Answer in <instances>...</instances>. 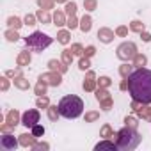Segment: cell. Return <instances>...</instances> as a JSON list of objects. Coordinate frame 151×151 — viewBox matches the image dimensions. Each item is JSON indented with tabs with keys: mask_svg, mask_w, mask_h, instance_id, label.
Segmentation results:
<instances>
[{
	"mask_svg": "<svg viewBox=\"0 0 151 151\" xmlns=\"http://www.w3.org/2000/svg\"><path fill=\"white\" fill-rule=\"evenodd\" d=\"M114 30H110V29H107V27H101L100 30H98V39L101 41V43H110L112 39H114Z\"/></svg>",
	"mask_w": 151,
	"mask_h": 151,
	"instance_id": "11",
	"label": "cell"
},
{
	"mask_svg": "<svg viewBox=\"0 0 151 151\" xmlns=\"http://www.w3.org/2000/svg\"><path fill=\"white\" fill-rule=\"evenodd\" d=\"M133 68L135 66H130V64H123V66H119V75L123 78H130V75L133 73Z\"/></svg>",
	"mask_w": 151,
	"mask_h": 151,
	"instance_id": "25",
	"label": "cell"
},
{
	"mask_svg": "<svg viewBox=\"0 0 151 151\" xmlns=\"http://www.w3.org/2000/svg\"><path fill=\"white\" fill-rule=\"evenodd\" d=\"M66 14L68 16H75V14H77V2H68L66 4Z\"/></svg>",
	"mask_w": 151,
	"mask_h": 151,
	"instance_id": "36",
	"label": "cell"
},
{
	"mask_svg": "<svg viewBox=\"0 0 151 151\" xmlns=\"http://www.w3.org/2000/svg\"><path fill=\"white\" fill-rule=\"evenodd\" d=\"M36 22H37V16L36 14H27L25 20H23V23H27V25H36Z\"/></svg>",
	"mask_w": 151,
	"mask_h": 151,
	"instance_id": "46",
	"label": "cell"
},
{
	"mask_svg": "<svg viewBox=\"0 0 151 151\" xmlns=\"http://www.w3.org/2000/svg\"><path fill=\"white\" fill-rule=\"evenodd\" d=\"M0 89H2V93H6L9 89V78H7V75L0 78Z\"/></svg>",
	"mask_w": 151,
	"mask_h": 151,
	"instance_id": "45",
	"label": "cell"
},
{
	"mask_svg": "<svg viewBox=\"0 0 151 151\" xmlns=\"http://www.w3.org/2000/svg\"><path fill=\"white\" fill-rule=\"evenodd\" d=\"M46 87H48V84L37 78V84H36V87H34V93H36L37 96H45V94H46Z\"/></svg>",
	"mask_w": 151,
	"mask_h": 151,
	"instance_id": "24",
	"label": "cell"
},
{
	"mask_svg": "<svg viewBox=\"0 0 151 151\" xmlns=\"http://www.w3.org/2000/svg\"><path fill=\"white\" fill-rule=\"evenodd\" d=\"M66 25H68V29H69V30H73V29L80 27V22H78V18H77V16H69V20L66 22Z\"/></svg>",
	"mask_w": 151,
	"mask_h": 151,
	"instance_id": "37",
	"label": "cell"
},
{
	"mask_svg": "<svg viewBox=\"0 0 151 151\" xmlns=\"http://www.w3.org/2000/svg\"><path fill=\"white\" fill-rule=\"evenodd\" d=\"M73 52L71 50H62V53H60V60L66 64V66H71V62H73Z\"/></svg>",
	"mask_w": 151,
	"mask_h": 151,
	"instance_id": "28",
	"label": "cell"
},
{
	"mask_svg": "<svg viewBox=\"0 0 151 151\" xmlns=\"http://www.w3.org/2000/svg\"><path fill=\"white\" fill-rule=\"evenodd\" d=\"M6 75L7 77H20V69H9V71H6Z\"/></svg>",
	"mask_w": 151,
	"mask_h": 151,
	"instance_id": "50",
	"label": "cell"
},
{
	"mask_svg": "<svg viewBox=\"0 0 151 151\" xmlns=\"http://www.w3.org/2000/svg\"><path fill=\"white\" fill-rule=\"evenodd\" d=\"M96 80L94 78H86L84 80V84H82V87H84V91H87V93H93V91H96Z\"/></svg>",
	"mask_w": 151,
	"mask_h": 151,
	"instance_id": "29",
	"label": "cell"
},
{
	"mask_svg": "<svg viewBox=\"0 0 151 151\" xmlns=\"http://www.w3.org/2000/svg\"><path fill=\"white\" fill-rule=\"evenodd\" d=\"M32 149L34 151H46V149H50V144L48 142H36L32 146Z\"/></svg>",
	"mask_w": 151,
	"mask_h": 151,
	"instance_id": "40",
	"label": "cell"
},
{
	"mask_svg": "<svg viewBox=\"0 0 151 151\" xmlns=\"http://www.w3.org/2000/svg\"><path fill=\"white\" fill-rule=\"evenodd\" d=\"M48 68L52 69V71H59V73H66L68 71V66L62 62V60H57V59H50L48 60Z\"/></svg>",
	"mask_w": 151,
	"mask_h": 151,
	"instance_id": "13",
	"label": "cell"
},
{
	"mask_svg": "<svg viewBox=\"0 0 151 151\" xmlns=\"http://www.w3.org/2000/svg\"><path fill=\"white\" fill-rule=\"evenodd\" d=\"M53 22H55L57 27L66 25V16H64V13H62V11H55V13H53Z\"/></svg>",
	"mask_w": 151,
	"mask_h": 151,
	"instance_id": "30",
	"label": "cell"
},
{
	"mask_svg": "<svg viewBox=\"0 0 151 151\" xmlns=\"http://www.w3.org/2000/svg\"><path fill=\"white\" fill-rule=\"evenodd\" d=\"M13 128H14V126H13V124H9L7 121H6V124H2V126H0V130H2L4 133H9V132H11Z\"/></svg>",
	"mask_w": 151,
	"mask_h": 151,
	"instance_id": "48",
	"label": "cell"
},
{
	"mask_svg": "<svg viewBox=\"0 0 151 151\" xmlns=\"http://www.w3.org/2000/svg\"><path fill=\"white\" fill-rule=\"evenodd\" d=\"M84 46L80 45V43H75L73 46H71V52H73V55H78V57H84Z\"/></svg>",
	"mask_w": 151,
	"mask_h": 151,
	"instance_id": "38",
	"label": "cell"
},
{
	"mask_svg": "<svg viewBox=\"0 0 151 151\" xmlns=\"http://www.w3.org/2000/svg\"><path fill=\"white\" fill-rule=\"evenodd\" d=\"M135 114L139 116V117H142V119H147V121H151V107H147L146 103H142L137 110H135Z\"/></svg>",
	"mask_w": 151,
	"mask_h": 151,
	"instance_id": "16",
	"label": "cell"
},
{
	"mask_svg": "<svg viewBox=\"0 0 151 151\" xmlns=\"http://www.w3.org/2000/svg\"><path fill=\"white\" fill-rule=\"evenodd\" d=\"M124 124L130 126V128H137L139 123H137V119H135L133 116H126V117H124Z\"/></svg>",
	"mask_w": 151,
	"mask_h": 151,
	"instance_id": "41",
	"label": "cell"
},
{
	"mask_svg": "<svg viewBox=\"0 0 151 151\" xmlns=\"http://www.w3.org/2000/svg\"><path fill=\"white\" fill-rule=\"evenodd\" d=\"M57 4H68V0H55Z\"/></svg>",
	"mask_w": 151,
	"mask_h": 151,
	"instance_id": "53",
	"label": "cell"
},
{
	"mask_svg": "<svg viewBox=\"0 0 151 151\" xmlns=\"http://www.w3.org/2000/svg\"><path fill=\"white\" fill-rule=\"evenodd\" d=\"M36 16H37V22L39 23H50L53 18L48 14V11H45V9H39L37 13H36Z\"/></svg>",
	"mask_w": 151,
	"mask_h": 151,
	"instance_id": "19",
	"label": "cell"
},
{
	"mask_svg": "<svg viewBox=\"0 0 151 151\" xmlns=\"http://www.w3.org/2000/svg\"><path fill=\"white\" fill-rule=\"evenodd\" d=\"M116 55H117V59H121V60H133V57L137 55V46H135V43H132V41H124V43H121L119 46H117V50H116Z\"/></svg>",
	"mask_w": 151,
	"mask_h": 151,
	"instance_id": "5",
	"label": "cell"
},
{
	"mask_svg": "<svg viewBox=\"0 0 151 151\" xmlns=\"http://www.w3.org/2000/svg\"><path fill=\"white\" fill-rule=\"evenodd\" d=\"M39 80H43V82H46L50 87H59L60 84H62V73H59V71H48V73H43V75H39Z\"/></svg>",
	"mask_w": 151,
	"mask_h": 151,
	"instance_id": "7",
	"label": "cell"
},
{
	"mask_svg": "<svg viewBox=\"0 0 151 151\" xmlns=\"http://www.w3.org/2000/svg\"><path fill=\"white\" fill-rule=\"evenodd\" d=\"M6 121H7L9 124L16 126L18 123H22V116H20V112H18V110H9V112L6 114Z\"/></svg>",
	"mask_w": 151,
	"mask_h": 151,
	"instance_id": "15",
	"label": "cell"
},
{
	"mask_svg": "<svg viewBox=\"0 0 151 151\" xmlns=\"http://www.w3.org/2000/svg\"><path fill=\"white\" fill-rule=\"evenodd\" d=\"M69 37H71L69 30H59V32H57V41H59L60 45H68V43H69Z\"/></svg>",
	"mask_w": 151,
	"mask_h": 151,
	"instance_id": "27",
	"label": "cell"
},
{
	"mask_svg": "<svg viewBox=\"0 0 151 151\" xmlns=\"http://www.w3.org/2000/svg\"><path fill=\"white\" fill-rule=\"evenodd\" d=\"M86 78H96V75H94V71H87V75H86Z\"/></svg>",
	"mask_w": 151,
	"mask_h": 151,
	"instance_id": "52",
	"label": "cell"
},
{
	"mask_svg": "<svg viewBox=\"0 0 151 151\" xmlns=\"http://www.w3.org/2000/svg\"><path fill=\"white\" fill-rule=\"evenodd\" d=\"M140 140H142L140 133L135 128H130V126H124L116 133V144H117V149H121V151L135 149L140 144Z\"/></svg>",
	"mask_w": 151,
	"mask_h": 151,
	"instance_id": "3",
	"label": "cell"
},
{
	"mask_svg": "<svg viewBox=\"0 0 151 151\" xmlns=\"http://www.w3.org/2000/svg\"><path fill=\"white\" fill-rule=\"evenodd\" d=\"M91 27H93V18H91L89 14H84L82 20H80V30H82V32H89Z\"/></svg>",
	"mask_w": 151,
	"mask_h": 151,
	"instance_id": "18",
	"label": "cell"
},
{
	"mask_svg": "<svg viewBox=\"0 0 151 151\" xmlns=\"http://www.w3.org/2000/svg\"><path fill=\"white\" fill-rule=\"evenodd\" d=\"M78 68H80L82 71H87V69L91 68V60H89V57H86V55H84V57L78 60Z\"/></svg>",
	"mask_w": 151,
	"mask_h": 151,
	"instance_id": "39",
	"label": "cell"
},
{
	"mask_svg": "<svg viewBox=\"0 0 151 151\" xmlns=\"http://www.w3.org/2000/svg\"><path fill=\"white\" fill-rule=\"evenodd\" d=\"M36 105H37V109H48V107H50V100H48L46 96H37Z\"/></svg>",
	"mask_w": 151,
	"mask_h": 151,
	"instance_id": "33",
	"label": "cell"
},
{
	"mask_svg": "<svg viewBox=\"0 0 151 151\" xmlns=\"http://www.w3.org/2000/svg\"><path fill=\"white\" fill-rule=\"evenodd\" d=\"M59 112L66 119H75V117L82 116V112H84V101L78 96H75V94H68V96H64L59 101Z\"/></svg>",
	"mask_w": 151,
	"mask_h": 151,
	"instance_id": "2",
	"label": "cell"
},
{
	"mask_svg": "<svg viewBox=\"0 0 151 151\" xmlns=\"http://www.w3.org/2000/svg\"><path fill=\"white\" fill-rule=\"evenodd\" d=\"M100 137H103V139H114L116 133H114V130H112L110 124H103L101 126V132H100Z\"/></svg>",
	"mask_w": 151,
	"mask_h": 151,
	"instance_id": "21",
	"label": "cell"
},
{
	"mask_svg": "<svg viewBox=\"0 0 151 151\" xmlns=\"http://www.w3.org/2000/svg\"><path fill=\"white\" fill-rule=\"evenodd\" d=\"M94 93H96V100L100 101L101 109H103V110H110L112 105H114V101H112V96H110V93L107 91V87H98Z\"/></svg>",
	"mask_w": 151,
	"mask_h": 151,
	"instance_id": "6",
	"label": "cell"
},
{
	"mask_svg": "<svg viewBox=\"0 0 151 151\" xmlns=\"http://www.w3.org/2000/svg\"><path fill=\"white\" fill-rule=\"evenodd\" d=\"M52 41H53V39H52L50 36H46V34H43V32H37V30L25 37L27 48H29V50H34V52H43L45 48H48V46L52 45Z\"/></svg>",
	"mask_w": 151,
	"mask_h": 151,
	"instance_id": "4",
	"label": "cell"
},
{
	"mask_svg": "<svg viewBox=\"0 0 151 151\" xmlns=\"http://www.w3.org/2000/svg\"><path fill=\"white\" fill-rule=\"evenodd\" d=\"M128 80H130V87H128L130 96L135 101L149 105L151 103V69L137 68L130 75Z\"/></svg>",
	"mask_w": 151,
	"mask_h": 151,
	"instance_id": "1",
	"label": "cell"
},
{
	"mask_svg": "<svg viewBox=\"0 0 151 151\" xmlns=\"http://www.w3.org/2000/svg\"><path fill=\"white\" fill-rule=\"evenodd\" d=\"M96 151H100V149H110V151H116L117 149V144H116V140H110V139H103L101 142H98L96 144V147H94Z\"/></svg>",
	"mask_w": 151,
	"mask_h": 151,
	"instance_id": "14",
	"label": "cell"
},
{
	"mask_svg": "<svg viewBox=\"0 0 151 151\" xmlns=\"http://www.w3.org/2000/svg\"><path fill=\"white\" fill-rule=\"evenodd\" d=\"M4 36H6V39H7L9 43H16V41L20 39V34H18V30H16V29H7Z\"/></svg>",
	"mask_w": 151,
	"mask_h": 151,
	"instance_id": "22",
	"label": "cell"
},
{
	"mask_svg": "<svg viewBox=\"0 0 151 151\" xmlns=\"http://www.w3.org/2000/svg\"><path fill=\"white\" fill-rule=\"evenodd\" d=\"M36 135L34 133H22V135H18V140H20V146H23V147H32L34 144H36Z\"/></svg>",
	"mask_w": 151,
	"mask_h": 151,
	"instance_id": "10",
	"label": "cell"
},
{
	"mask_svg": "<svg viewBox=\"0 0 151 151\" xmlns=\"http://www.w3.org/2000/svg\"><path fill=\"white\" fill-rule=\"evenodd\" d=\"M116 36H119V37H126V36H128V27L119 25V27L116 29Z\"/></svg>",
	"mask_w": 151,
	"mask_h": 151,
	"instance_id": "42",
	"label": "cell"
},
{
	"mask_svg": "<svg viewBox=\"0 0 151 151\" xmlns=\"http://www.w3.org/2000/svg\"><path fill=\"white\" fill-rule=\"evenodd\" d=\"M7 25H9V29H16V30H20L22 29V20L18 18V16H9L7 18Z\"/></svg>",
	"mask_w": 151,
	"mask_h": 151,
	"instance_id": "26",
	"label": "cell"
},
{
	"mask_svg": "<svg viewBox=\"0 0 151 151\" xmlns=\"http://www.w3.org/2000/svg\"><path fill=\"white\" fill-rule=\"evenodd\" d=\"M32 133H34L36 137H43V135H45V128H43L41 124H34V126H32Z\"/></svg>",
	"mask_w": 151,
	"mask_h": 151,
	"instance_id": "44",
	"label": "cell"
},
{
	"mask_svg": "<svg viewBox=\"0 0 151 151\" xmlns=\"http://www.w3.org/2000/svg\"><path fill=\"white\" fill-rule=\"evenodd\" d=\"M140 37H142V41H144V43H149V41H151V34H149V32H146V30H144V32H140Z\"/></svg>",
	"mask_w": 151,
	"mask_h": 151,
	"instance_id": "51",
	"label": "cell"
},
{
	"mask_svg": "<svg viewBox=\"0 0 151 151\" xmlns=\"http://www.w3.org/2000/svg\"><path fill=\"white\" fill-rule=\"evenodd\" d=\"M39 123V110H27V112H23V116H22V124L23 126H27V128H32L34 124H37Z\"/></svg>",
	"mask_w": 151,
	"mask_h": 151,
	"instance_id": "8",
	"label": "cell"
},
{
	"mask_svg": "<svg viewBox=\"0 0 151 151\" xmlns=\"http://www.w3.org/2000/svg\"><path fill=\"white\" fill-rule=\"evenodd\" d=\"M96 82L100 87H110V84H112V80L109 77H100V80H96Z\"/></svg>",
	"mask_w": 151,
	"mask_h": 151,
	"instance_id": "43",
	"label": "cell"
},
{
	"mask_svg": "<svg viewBox=\"0 0 151 151\" xmlns=\"http://www.w3.org/2000/svg\"><path fill=\"white\" fill-rule=\"evenodd\" d=\"M37 6L41 9H45V11H50L55 6V0H37Z\"/></svg>",
	"mask_w": 151,
	"mask_h": 151,
	"instance_id": "32",
	"label": "cell"
},
{
	"mask_svg": "<svg viewBox=\"0 0 151 151\" xmlns=\"http://www.w3.org/2000/svg\"><path fill=\"white\" fill-rule=\"evenodd\" d=\"M84 9L86 11H96L98 9V0H84Z\"/></svg>",
	"mask_w": 151,
	"mask_h": 151,
	"instance_id": "35",
	"label": "cell"
},
{
	"mask_svg": "<svg viewBox=\"0 0 151 151\" xmlns=\"http://www.w3.org/2000/svg\"><path fill=\"white\" fill-rule=\"evenodd\" d=\"M128 87H130V80H128V78H123V82L119 84V89H121V91H126Z\"/></svg>",
	"mask_w": 151,
	"mask_h": 151,
	"instance_id": "49",
	"label": "cell"
},
{
	"mask_svg": "<svg viewBox=\"0 0 151 151\" xmlns=\"http://www.w3.org/2000/svg\"><path fill=\"white\" fill-rule=\"evenodd\" d=\"M130 30H132V32H139V34H140V32H144V30H146V27H144V23H142L140 20H133V22L130 23Z\"/></svg>",
	"mask_w": 151,
	"mask_h": 151,
	"instance_id": "31",
	"label": "cell"
},
{
	"mask_svg": "<svg viewBox=\"0 0 151 151\" xmlns=\"http://www.w3.org/2000/svg\"><path fill=\"white\" fill-rule=\"evenodd\" d=\"M20 146V140H16L11 133H4V137H0V147L2 149H7V151H13Z\"/></svg>",
	"mask_w": 151,
	"mask_h": 151,
	"instance_id": "9",
	"label": "cell"
},
{
	"mask_svg": "<svg viewBox=\"0 0 151 151\" xmlns=\"http://www.w3.org/2000/svg\"><path fill=\"white\" fill-rule=\"evenodd\" d=\"M46 112H48V119H50V121H57L59 116H60V112H59V105H50V107L46 109Z\"/></svg>",
	"mask_w": 151,
	"mask_h": 151,
	"instance_id": "20",
	"label": "cell"
},
{
	"mask_svg": "<svg viewBox=\"0 0 151 151\" xmlns=\"http://www.w3.org/2000/svg\"><path fill=\"white\" fill-rule=\"evenodd\" d=\"M30 60H32V55H30V52H29V50L20 52V53H18V57H16V64H18L20 68L29 66V64H30Z\"/></svg>",
	"mask_w": 151,
	"mask_h": 151,
	"instance_id": "12",
	"label": "cell"
},
{
	"mask_svg": "<svg viewBox=\"0 0 151 151\" xmlns=\"http://www.w3.org/2000/svg\"><path fill=\"white\" fill-rule=\"evenodd\" d=\"M14 87H18V89H22V91H27V89H30V82L25 78V77H14Z\"/></svg>",
	"mask_w": 151,
	"mask_h": 151,
	"instance_id": "17",
	"label": "cell"
},
{
	"mask_svg": "<svg viewBox=\"0 0 151 151\" xmlns=\"http://www.w3.org/2000/svg\"><path fill=\"white\" fill-rule=\"evenodd\" d=\"M147 64V57L144 55V53H137L135 57H133V66L135 68H144Z\"/></svg>",
	"mask_w": 151,
	"mask_h": 151,
	"instance_id": "23",
	"label": "cell"
},
{
	"mask_svg": "<svg viewBox=\"0 0 151 151\" xmlns=\"http://www.w3.org/2000/svg\"><path fill=\"white\" fill-rule=\"evenodd\" d=\"M98 119H100V112H96V110L86 112V123H94V121H98Z\"/></svg>",
	"mask_w": 151,
	"mask_h": 151,
	"instance_id": "34",
	"label": "cell"
},
{
	"mask_svg": "<svg viewBox=\"0 0 151 151\" xmlns=\"http://www.w3.org/2000/svg\"><path fill=\"white\" fill-rule=\"evenodd\" d=\"M94 53H96V48H94L93 45H89V46H87V48L84 50V55H86V57H89V59H91V57H93Z\"/></svg>",
	"mask_w": 151,
	"mask_h": 151,
	"instance_id": "47",
	"label": "cell"
}]
</instances>
